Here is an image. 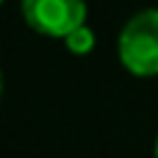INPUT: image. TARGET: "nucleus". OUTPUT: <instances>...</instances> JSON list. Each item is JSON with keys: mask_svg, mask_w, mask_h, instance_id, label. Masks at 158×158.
<instances>
[{"mask_svg": "<svg viewBox=\"0 0 158 158\" xmlns=\"http://www.w3.org/2000/svg\"><path fill=\"white\" fill-rule=\"evenodd\" d=\"M119 61L139 78L158 75V8L133 14L119 33Z\"/></svg>", "mask_w": 158, "mask_h": 158, "instance_id": "1", "label": "nucleus"}, {"mask_svg": "<svg viewBox=\"0 0 158 158\" xmlns=\"http://www.w3.org/2000/svg\"><path fill=\"white\" fill-rule=\"evenodd\" d=\"M22 17L36 33L67 39L86 25V0H22Z\"/></svg>", "mask_w": 158, "mask_h": 158, "instance_id": "2", "label": "nucleus"}, {"mask_svg": "<svg viewBox=\"0 0 158 158\" xmlns=\"http://www.w3.org/2000/svg\"><path fill=\"white\" fill-rule=\"evenodd\" d=\"M64 42H67V47H69L72 53H89V50L94 47V31L83 25V28L72 31V33L64 39Z\"/></svg>", "mask_w": 158, "mask_h": 158, "instance_id": "3", "label": "nucleus"}, {"mask_svg": "<svg viewBox=\"0 0 158 158\" xmlns=\"http://www.w3.org/2000/svg\"><path fill=\"white\" fill-rule=\"evenodd\" d=\"M156 158H158V139H156Z\"/></svg>", "mask_w": 158, "mask_h": 158, "instance_id": "4", "label": "nucleus"}]
</instances>
